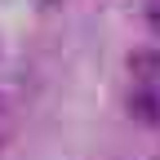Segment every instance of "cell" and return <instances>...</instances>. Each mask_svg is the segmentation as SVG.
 Returning <instances> with one entry per match:
<instances>
[{
    "instance_id": "obj_1",
    "label": "cell",
    "mask_w": 160,
    "mask_h": 160,
    "mask_svg": "<svg viewBox=\"0 0 160 160\" xmlns=\"http://www.w3.org/2000/svg\"><path fill=\"white\" fill-rule=\"evenodd\" d=\"M129 116L138 120V125H160V93L156 89H147V85H133V93H129Z\"/></svg>"
},
{
    "instance_id": "obj_2",
    "label": "cell",
    "mask_w": 160,
    "mask_h": 160,
    "mask_svg": "<svg viewBox=\"0 0 160 160\" xmlns=\"http://www.w3.org/2000/svg\"><path fill=\"white\" fill-rule=\"evenodd\" d=\"M129 76L138 80V85L156 89L160 85V49H133L129 53Z\"/></svg>"
},
{
    "instance_id": "obj_3",
    "label": "cell",
    "mask_w": 160,
    "mask_h": 160,
    "mask_svg": "<svg viewBox=\"0 0 160 160\" xmlns=\"http://www.w3.org/2000/svg\"><path fill=\"white\" fill-rule=\"evenodd\" d=\"M147 22L160 31V0H151V5H147Z\"/></svg>"
}]
</instances>
